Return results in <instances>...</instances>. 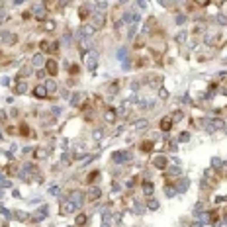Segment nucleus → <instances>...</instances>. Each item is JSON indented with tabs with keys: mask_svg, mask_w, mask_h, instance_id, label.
I'll return each instance as SVG.
<instances>
[{
	"mask_svg": "<svg viewBox=\"0 0 227 227\" xmlns=\"http://www.w3.org/2000/svg\"><path fill=\"white\" fill-rule=\"evenodd\" d=\"M82 192H78V190H74V192H71V202H72V206H74V209L80 208L82 206Z\"/></svg>",
	"mask_w": 227,
	"mask_h": 227,
	"instance_id": "1",
	"label": "nucleus"
},
{
	"mask_svg": "<svg viewBox=\"0 0 227 227\" xmlns=\"http://www.w3.org/2000/svg\"><path fill=\"white\" fill-rule=\"evenodd\" d=\"M33 10H35V16H37L39 20L45 18V6H43V4H37V6H33Z\"/></svg>",
	"mask_w": 227,
	"mask_h": 227,
	"instance_id": "2",
	"label": "nucleus"
},
{
	"mask_svg": "<svg viewBox=\"0 0 227 227\" xmlns=\"http://www.w3.org/2000/svg\"><path fill=\"white\" fill-rule=\"evenodd\" d=\"M98 196H100V188H98V186H92V188H90V194H88V198H90V200H96Z\"/></svg>",
	"mask_w": 227,
	"mask_h": 227,
	"instance_id": "3",
	"label": "nucleus"
},
{
	"mask_svg": "<svg viewBox=\"0 0 227 227\" xmlns=\"http://www.w3.org/2000/svg\"><path fill=\"white\" fill-rule=\"evenodd\" d=\"M47 71L51 72V74H55V72H57V63H55V61H49V63H47Z\"/></svg>",
	"mask_w": 227,
	"mask_h": 227,
	"instance_id": "4",
	"label": "nucleus"
},
{
	"mask_svg": "<svg viewBox=\"0 0 227 227\" xmlns=\"http://www.w3.org/2000/svg\"><path fill=\"white\" fill-rule=\"evenodd\" d=\"M0 39H2V41H6V43H12L14 39V35H10V33H2V35H0Z\"/></svg>",
	"mask_w": 227,
	"mask_h": 227,
	"instance_id": "5",
	"label": "nucleus"
},
{
	"mask_svg": "<svg viewBox=\"0 0 227 227\" xmlns=\"http://www.w3.org/2000/svg\"><path fill=\"white\" fill-rule=\"evenodd\" d=\"M32 63H33V67H41L43 65V57H41V55H35Z\"/></svg>",
	"mask_w": 227,
	"mask_h": 227,
	"instance_id": "6",
	"label": "nucleus"
},
{
	"mask_svg": "<svg viewBox=\"0 0 227 227\" xmlns=\"http://www.w3.org/2000/svg\"><path fill=\"white\" fill-rule=\"evenodd\" d=\"M45 88H43V86H37V88H35V96L37 98H45Z\"/></svg>",
	"mask_w": 227,
	"mask_h": 227,
	"instance_id": "7",
	"label": "nucleus"
},
{
	"mask_svg": "<svg viewBox=\"0 0 227 227\" xmlns=\"http://www.w3.org/2000/svg\"><path fill=\"white\" fill-rule=\"evenodd\" d=\"M125 159H127L125 153H116V155H114V161H116V162H123Z\"/></svg>",
	"mask_w": 227,
	"mask_h": 227,
	"instance_id": "8",
	"label": "nucleus"
},
{
	"mask_svg": "<svg viewBox=\"0 0 227 227\" xmlns=\"http://www.w3.org/2000/svg\"><path fill=\"white\" fill-rule=\"evenodd\" d=\"M94 63H96V53H90V59H88V69H94Z\"/></svg>",
	"mask_w": 227,
	"mask_h": 227,
	"instance_id": "9",
	"label": "nucleus"
},
{
	"mask_svg": "<svg viewBox=\"0 0 227 227\" xmlns=\"http://www.w3.org/2000/svg\"><path fill=\"white\" fill-rule=\"evenodd\" d=\"M143 192H145L147 196H149V194H153V186H151L149 182H147V184H143Z\"/></svg>",
	"mask_w": 227,
	"mask_h": 227,
	"instance_id": "10",
	"label": "nucleus"
},
{
	"mask_svg": "<svg viewBox=\"0 0 227 227\" xmlns=\"http://www.w3.org/2000/svg\"><path fill=\"white\" fill-rule=\"evenodd\" d=\"M162 129L167 131V129H170V117H164V119H162V125H161Z\"/></svg>",
	"mask_w": 227,
	"mask_h": 227,
	"instance_id": "11",
	"label": "nucleus"
},
{
	"mask_svg": "<svg viewBox=\"0 0 227 227\" xmlns=\"http://www.w3.org/2000/svg\"><path fill=\"white\" fill-rule=\"evenodd\" d=\"M155 164L157 167H164V164H167V159H164V157H159V159H155Z\"/></svg>",
	"mask_w": 227,
	"mask_h": 227,
	"instance_id": "12",
	"label": "nucleus"
},
{
	"mask_svg": "<svg viewBox=\"0 0 227 227\" xmlns=\"http://www.w3.org/2000/svg\"><path fill=\"white\" fill-rule=\"evenodd\" d=\"M186 186H188V180H182L180 184H178V190H180V192H184V190H186Z\"/></svg>",
	"mask_w": 227,
	"mask_h": 227,
	"instance_id": "13",
	"label": "nucleus"
},
{
	"mask_svg": "<svg viewBox=\"0 0 227 227\" xmlns=\"http://www.w3.org/2000/svg\"><path fill=\"white\" fill-rule=\"evenodd\" d=\"M55 88H57V84H55L53 80H49V82H47V90H49V92H53Z\"/></svg>",
	"mask_w": 227,
	"mask_h": 227,
	"instance_id": "14",
	"label": "nucleus"
},
{
	"mask_svg": "<svg viewBox=\"0 0 227 227\" xmlns=\"http://www.w3.org/2000/svg\"><path fill=\"white\" fill-rule=\"evenodd\" d=\"M84 221H86V215H84V214H80V215L77 217V223H78V225H80V223H84Z\"/></svg>",
	"mask_w": 227,
	"mask_h": 227,
	"instance_id": "15",
	"label": "nucleus"
},
{
	"mask_svg": "<svg viewBox=\"0 0 227 227\" xmlns=\"http://www.w3.org/2000/svg\"><path fill=\"white\" fill-rule=\"evenodd\" d=\"M114 117H116V114H114V112H108V114H106V119H108V122H112Z\"/></svg>",
	"mask_w": 227,
	"mask_h": 227,
	"instance_id": "16",
	"label": "nucleus"
},
{
	"mask_svg": "<svg viewBox=\"0 0 227 227\" xmlns=\"http://www.w3.org/2000/svg\"><path fill=\"white\" fill-rule=\"evenodd\" d=\"M149 208H151V209H157V208H159V204H157V202L153 200V202H151V204H149Z\"/></svg>",
	"mask_w": 227,
	"mask_h": 227,
	"instance_id": "17",
	"label": "nucleus"
},
{
	"mask_svg": "<svg viewBox=\"0 0 227 227\" xmlns=\"http://www.w3.org/2000/svg\"><path fill=\"white\" fill-rule=\"evenodd\" d=\"M26 90V82H22V84H18V92H24Z\"/></svg>",
	"mask_w": 227,
	"mask_h": 227,
	"instance_id": "18",
	"label": "nucleus"
},
{
	"mask_svg": "<svg viewBox=\"0 0 227 227\" xmlns=\"http://www.w3.org/2000/svg\"><path fill=\"white\" fill-rule=\"evenodd\" d=\"M190 227H202V225H200V223H194V225H190Z\"/></svg>",
	"mask_w": 227,
	"mask_h": 227,
	"instance_id": "19",
	"label": "nucleus"
},
{
	"mask_svg": "<svg viewBox=\"0 0 227 227\" xmlns=\"http://www.w3.org/2000/svg\"><path fill=\"white\" fill-rule=\"evenodd\" d=\"M2 20H4V14H2V12H0V22H2Z\"/></svg>",
	"mask_w": 227,
	"mask_h": 227,
	"instance_id": "20",
	"label": "nucleus"
}]
</instances>
